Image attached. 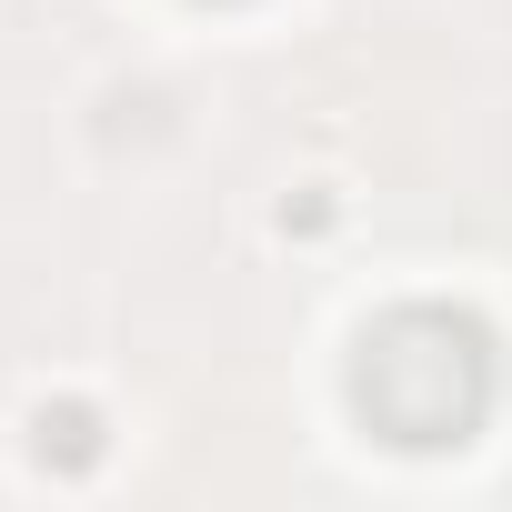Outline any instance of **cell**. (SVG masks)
<instances>
[{"mask_svg":"<svg viewBox=\"0 0 512 512\" xmlns=\"http://www.w3.org/2000/svg\"><path fill=\"white\" fill-rule=\"evenodd\" d=\"M502 402V342L462 302H392L352 342V412L392 452H462Z\"/></svg>","mask_w":512,"mask_h":512,"instance_id":"6da1fadb","label":"cell"},{"mask_svg":"<svg viewBox=\"0 0 512 512\" xmlns=\"http://www.w3.org/2000/svg\"><path fill=\"white\" fill-rule=\"evenodd\" d=\"M31 452H41L51 472H91V462L111 452V432H101L91 402H41V412H31Z\"/></svg>","mask_w":512,"mask_h":512,"instance_id":"7a4b0ae2","label":"cell"},{"mask_svg":"<svg viewBox=\"0 0 512 512\" xmlns=\"http://www.w3.org/2000/svg\"><path fill=\"white\" fill-rule=\"evenodd\" d=\"M211 11H231V0H211Z\"/></svg>","mask_w":512,"mask_h":512,"instance_id":"3957f363","label":"cell"}]
</instances>
